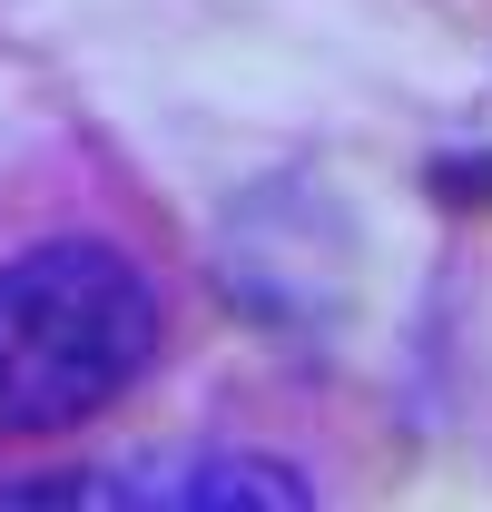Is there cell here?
Listing matches in <instances>:
<instances>
[{
	"mask_svg": "<svg viewBox=\"0 0 492 512\" xmlns=\"http://www.w3.org/2000/svg\"><path fill=\"white\" fill-rule=\"evenodd\" d=\"M158 365V286L109 237H50L0 266V444H50Z\"/></svg>",
	"mask_w": 492,
	"mask_h": 512,
	"instance_id": "cell-1",
	"label": "cell"
}]
</instances>
